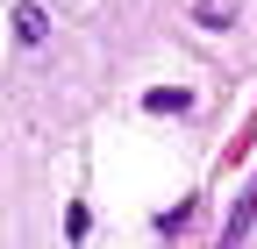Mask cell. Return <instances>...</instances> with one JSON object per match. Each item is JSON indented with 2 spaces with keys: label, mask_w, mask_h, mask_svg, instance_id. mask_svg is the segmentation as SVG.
<instances>
[{
  "label": "cell",
  "mask_w": 257,
  "mask_h": 249,
  "mask_svg": "<svg viewBox=\"0 0 257 249\" xmlns=\"http://www.w3.org/2000/svg\"><path fill=\"white\" fill-rule=\"evenodd\" d=\"M15 36H22V43H29V50H36V43H43V36H50V14H43V8H36V0H22V8H15Z\"/></svg>",
  "instance_id": "cell-1"
},
{
  "label": "cell",
  "mask_w": 257,
  "mask_h": 249,
  "mask_svg": "<svg viewBox=\"0 0 257 249\" xmlns=\"http://www.w3.org/2000/svg\"><path fill=\"white\" fill-rule=\"evenodd\" d=\"M143 107H150V114H186V107H193V92H186V86H150V92H143Z\"/></svg>",
  "instance_id": "cell-2"
}]
</instances>
